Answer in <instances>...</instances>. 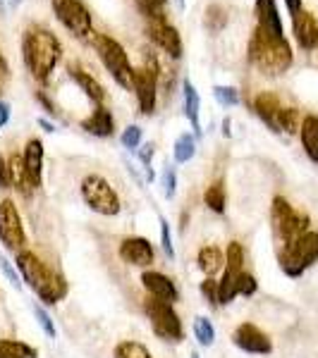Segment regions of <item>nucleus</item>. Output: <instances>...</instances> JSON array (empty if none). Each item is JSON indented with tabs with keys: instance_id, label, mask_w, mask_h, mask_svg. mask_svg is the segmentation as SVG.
<instances>
[{
	"instance_id": "1",
	"label": "nucleus",
	"mask_w": 318,
	"mask_h": 358,
	"mask_svg": "<svg viewBox=\"0 0 318 358\" xmlns=\"http://www.w3.org/2000/svg\"><path fill=\"white\" fill-rule=\"evenodd\" d=\"M22 60L39 84H48L50 74L62 60L60 38L46 27H29L22 36Z\"/></svg>"
},
{
	"instance_id": "2",
	"label": "nucleus",
	"mask_w": 318,
	"mask_h": 358,
	"mask_svg": "<svg viewBox=\"0 0 318 358\" xmlns=\"http://www.w3.org/2000/svg\"><path fill=\"white\" fill-rule=\"evenodd\" d=\"M247 57H249L251 67L265 77H280L292 67L294 53L292 45L285 36H273V34L263 31V29H254L249 38V48H247Z\"/></svg>"
},
{
	"instance_id": "3",
	"label": "nucleus",
	"mask_w": 318,
	"mask_h": 358,
	"mask_svg": "<svg viewBox=\"0 0 318 358\" xmlns=\"http://www.w3.org/2000/svg\"><path fill=\"white\" fill-rule=\"evenodd\" d=\"M254 113L275 134H294L302 127V117H299L297 108L285 106L282 98L273 91H263V94L254 98Z\"/></svg>"
},
{
	"instance_id": "4",
	"label": "nucleus",
	"mask_w": 318,
	"mask_h": 358,
	"mask_svg": "<svg viewBox=\"0 0 318 358\" xmlns=\"http://www.w3.org/2000/svg\"><path fill=\"white\" fill-rule=\"evenodd\" d=\"M94 48L101 57L103 67L111 72L115 82L127 91L134 89V67H132L130 55L123 48V43L118 38L108 36V34H94Z\"/></svg>"
},
{
	"instance_id": "5",
	"label": "nucleus",
	"mask_w": 318,
	"mask_h": 358,
	"mask_svg": "<svg viewBox=\"0 0 318 358\" xmlns=\"http://www.w3.org/2000/svg\"><path fill=\"white\" fill-rule=\"evenodd\" d=\"M309 224L311 220L306 213L292 208L285 196H275L270 203V227H273V236L282 246L309 232Z\"/></svg>"
},
{
	"instance_id": "6",
	"label": "nucleus",
	"mask_w": 318,
	"mask_h": 358,
	"mask_svg": "<svg viewBox=\"0 0 318 358\" xmlns=\"http://www.w3.org/2000/svg\"><path fill=\"white\" fill-rule=\"evenodd\" d=\"M277 263L287 277H302L314 263H318V232H306L277 251Z\"/></svg>"
},
{
	"instance_id": "7",
	"label": "nucleus",
	"mask_w": 318,
	"mask_h": 358,
	"mask_svg": "<svg viewBox=\"0 0 318 358\" xmlns=\"http://www.w3.org/2000/svg\"><path fill=\"white\" fill-rule=\"evenodd\" d=\"M79 194H82L84 203L103 217H115L123 210L118 192H115L111 187V182L101 175H86L82 179V184H79Z\"/></svg>"
},
{
	"instance_id": "8",
	"label": "nucleus",
	"mask_w": 318,
	"mask_h": 358,
	"mask_svg": "<svg viewBox=\"0 0 318 358\" xmlns=\"http://www.w3.org/2000/svg\"><path fill=\"white\" fill-rule=\"evenodd\" d=\"M144 313L151 320V330L158 339L172 342V344H180L184 339V325H182L180 315H177V310L172 308V303L148 296L146 301H144Z\"/></svg>"
},
{
	"instance_id": "9",
	"label": "nucleus",
	"mask_w": 318,
	"mask_h": 358,
	"mask_svg": "<svg viewBox=\"0 0 318 358\" xmlns=\"http://www.w3.org/2000/svg\"><path fill=\"white\" fill-rule=\"evenodd\" d=\"M53 13L62 27L67 29L72 36H77L79 41H94V20H91L89 8L82 0H50Z\"/></svg>"
},
{
	"instance_id": "10",
	"label": "nucleus",
	"mask_w": 318,
	"mask_h": 358,
	"mask_svg": "<svg viewBox=\"0 0 318 358\" xmlns=\"http://www.w3.org/2000/svg\"><path fill=\"white\" fill-rule=\"evenodd\" d=\"M158 77L160 67L158 60L153 55H146V65L134 69V94L139 103V113L141 115H153L155 103H158Z\"/></svg>"
},
{
	"instance_id": "11",
	"label": "nucleus",
	"mask_w": 318,
	"mask_h": 358,
	"mask_svg": "<svg viewBox=\"0 0 318 358\" xmlns=\"http://www.w3.org/2000/svg\"><path fill=\"white\" fill-rule=\"evenodd\" d=\"M0 244L13 253L25 251L27 246V229L13 199L0 201Z\"/></svg>"
},
{
	"instance_id": "12",
	"label": "nucleus",
	"mask_w": 318,
	"mask_h": 358,
	"mask_svg": "<svg viewBox=\"0 0 318 358\" xmlns=\"http://www.w3.org/2000/svg\"><path fill=\"white\" fill-rule=\"evenodd\" d=\"M233 344L240 351L251 354V356L273 354V342H270V337L258 325H254V322H242V325H237V330L233 332Z\"/></svg>"
},
{
	"instance_id": "13",
	"label": "nucleus",
	"mask_w": 318,
	"mask_h": 358,
	"mask_svg": "<svg viewBox=\"0 0 318 358\" xmlns=\"http://www.w3.org/2000/svg\"><path fill=\"white\" fill-rule=\"evenodd\" d=\"M146 36L158 45L163 53H167L172 60H180L182 57V36L165 17H158V20H148L146 24Z\"/></svg>"
},
{
	"instance_id": "14",
	"label": "nucleus",
	"mask_w": 318,
	"mask_h": 358,
	"mask_svg": "<svg viewBox=\"0 0 318 358\" xmlns=\"http://www.w3.org/2000/svg\"><path fill=\"white\" fill-rule=\"evenodd\" d=\"M15 268H17V273H20L22 282H25L32 292H39V287L48 280L50 270H53V268H48L36 253L29 251V248L15 253Z\"/></svg>"
},
{
	"instance_id": "15",
	"label": "nucleus",
	"mask_w": 318,
	"mask_h": 358,
	"mask_svg": "<svg viewBox=\"0 0 318 358\" xmlns=\"http://www.w3.org/2000/svg\"><path fill=\"white\" fill-rule=\"evenodd\" d=\"M118 256L123 263L134 265V268H148L155 261L153 244L146 236H127V239H123L118 248Z\"/></svg>"
},
{
	"instance_id": "16",
	"label": "nucleus",
	"mask_w": 318,
	"mask_h": 358,
	"mask_svg": "<svg viewBox=\"0 0 318 358\" xmlns=\"http://www.w3.org/2000/svg\"><path fill=\"white\" fill-rule=\"evenodd\" d=\"M141 285L148 296L160 299V301H167V303L180 301V289H177V285L167 275L158 273V270H144Z\"/></svg>"
},
{
	"instance_id": "17",
	"label": "nucleus",
	"mask_w": 318,
	"mask_h": 358,
	"mask_svg": "<svg viewBox=\"0 0 318 358\" xmlns=\"http://www.w3.org/2000/svg\"><path fill=\"white\" fill-rule=\"evenodd\" d=\"M292 31L304 50H318V17L309 10L292 15Z\"/></svg>"
},
{
	"instance_id": "18",
	"label": "nucleus",
	"mask_w": 318,
	"mask_h": 358,
	"mask_svg": "<svg viewBox=\"0 0 318 358\" xmlns=\"http://www.w3.org/2000/svg\"><path fill=\"white\" fill-rule=\"evenodd\" d=\"M22 160H25V172H27L29 184H32V189L36 192L43 184V141L41 138H29L25 153H22Z\"/></svg>"
},
{
	"instance_id": "19",
	"label": "nucleus",
	"mask_w": 318,
	"mask_h": 358,
	"mask_svg": "<svg viewBox=\"0 0 318 358\" xmlns=\"http://www.w3.org/2000/svg\"><path fill=\"white\" fill-rule=\"evenodd\" d=\"M79 127H82L86 134L108 138V136H113V131H115V117L106 106H96L94 113H91L89 117H84L82 122H79Z\"/></svg>"
},
{
	"instance_id": "20",
	"label": "nucleus",
	"mask_w": 318,
	"mask_h": 358,
	"mask_svg": "<svg viewBox=\"0 0 318 358\" xmlns=\"http://www.w3.org/2000/svg\"><path fill=\"white\" fill-rule=\"evenodd\" d=\"M67 72H69V77H72V82L77 84L79 89H82L84 94L96 103V106H103V101H106V89H103V84L98 82L94 74H89L84 67L74 65V62L72 65H67Z\"/></svg>"
},
{
	"instance_id": "21",
	"label": "nucleus",
	"mask_w": 318,
	"mask_h": 358,
	"mask_svg": "<svg viewBox=\"0 0 318 358\" xmlns=\"http://www.w3.org/2000/svg\"><path fill=\"white\" fill-rule=\"evenodd\" d=\"M67 294H69V285H67L65 275L57 273V270H50L48 280H46L43 285L39 287L36 296L41 299L43 306H55V303H60L62 299L67 296Z\"/></svg>"
},
{
	"instance_id": "22",
	"label": "nucleus",
	"mask_w": 318,
	"mask_h": 358,
	"mask_svg": "<svg viewBox=\"0 0 318 358\" xmlns=\"http://www.w3.org/2000/svg\"><path fill=\"white\" fill-rule=\"evenodd\" d=\"M256 22H258L256 27L263 29V31L273 34V36H285L275 0H256Z\"/></svg>"
},
{
	"instance_id": "23",
	"label": "nucleus",
	"mask_w": 318,
	"mask_h": 358,
	"mask_svg": "<svg viewBox=\"0 0 318 358\" xmlns=\"http://www.w3.org/2000/svg\"><path fill=\"white\" fill-rule=\"evenodd\" d=\"M182 98H184V115H187L189 124H192L194 129V136L199 138L201 136V98H199V91H196V86L189 82V79H184L182 82Z\"/></svg>"
},
{
	"instance_id": "24",
	"label": "nucleus",
	"mask_w": 318,
	"mask_h": 358,
	"mask_svg": "<svg viewBox=\"0 0 318 358\" xmlns=\"http://www.w3.org/2000/svg\"><path fill=\"white\" fill-rule=\"evenodd\" d=\"M299 136H302L306 158L318 165V115H306L299 127Z\"/></svg>"
},
{
	"instance_id": "25",
	"label": "nucleus",
	"mask_w": 318,
	"mask_h": 358,
	"mask_svg": "<svg viewBox=\"0 0 318 358\" xmlns=\"http://www.w3.org/2000/svg\"><path fill=\"white\" fill-rule=\"evenodd\" d=\"M196 265L206 277H213L216 273H221L225 265V253L218 246H204L196 256Z\"/></svg>"
},
{
	"instance_id": "26",
	"label": "nucleus",
	"mask_w": 318,
	"mask_h": 358,
	"mask_svg": "<svg viewBox=\"0 0 318 358\" xmlns=\"http://www.w3.org/2000/svg\"><path fill=\"white\" fill-rule=\"evenodd\" d=\"M8 165H10V175H13V189H17V192L25 196V199H32L34 189H32V184H29V179H27L25 160H22V155L10 153L8 155Z\"/></svg>"
},
{
	"instance_id": "27",
	"label": "nucleus",
	"mask_w": 318,
	"mask_h": 358,
	"mask_svg": "<svg viewBox=\"0 0 318 358\" xmlns=\"http://www.w3.org/2000/svg\"><path fill=\"white\" fill-rule=\"evenodd\" d=\"M204 203L208 206V210H213L216 215H223V213L228 210V192H225L223 179H216L211 187H206Z\"/></svg>"
},
{
	"instance_id": "28",
	"label": "nucleus",
	"mask_w": 318,
	"mask_h": 358,
	"mask_svg": "<svg viewBox=\"0 0 318 358\" xmlns=\"http://www.w3.org/2000/svg\"><path fill=\"white\" fill-rule=\"evenodd\" d=\"M230 22V15H228V8L221 3H211L206 8V17H204V24L211 34H221Z\"/></svg>"
},
{
	"instance_id": "29",
	"label": "nucleus",
	"mask_w": 318,
	"mask_h": 358,
	"mask_svg": "<svg viewBox=\"0 0 318 358\" xmlns=\"http://www.w3.org/2000/svg\"><path fill=\"white\" fill-rule=\"evenodd\" d=\"M0 358H39V351L27 342L0 339Z\"/></svg>"
},
{
	"instance_id": "30",
	"label": "nucleus",
	"mask_w": 318,
	"mask_h": 358,
	"mask_svg": "<svg viewBox=\"0 0 318 358\" xmlns=\"http://www.w3.org/2000/svg\"><path fill=\"white\" fill-rule=\"evenodd\" d=\"M237 277L240 273H230V270H223V277L218 282V303L221 306H230L240 294H237Z\"/></svg>"
},
{
	"instance_id": "31",
	"label": "nucleus",
	"mask_w": 318,
	"mask_h": 358,
	"mask_svg": "<svg viewBox=\"0 0 318 358\" xmlns=\"http://www.w3.org/2000/svg\"><path fill=\"white\" fill-rule=\"evenodd\" d=\"M196 155V136L194 134H180L175 141V146H172V158H175V163H189Z\"/></svg>"
},
{
	"instance_id": "32",
	"label": "nucleus",
	"mask_w": 318,
	"mask_h": 358,
	"mask_svg": "<svg viewBox=\"0 0 318 358\" xmlns=\"http://www.w3.org/2000/svg\"><path fill=\"white\" fill-rule=\"evenodd\" d=\"M194 337H196V342H199V346H204V349L213 346V342H216V327H213V322L208 320L206 315L194 317Z\"/></svg>"
},
{
	"instance_id": "33",
	"label": "nucleus",
	"mask_w": 318,
	"mask_h": 358,
	"mask_svg": "<svg viewBox=\"0 0 318 358\" xmlns=\"http://www.w3.org/2000/svg\"><path fill=\"white\" fill-rule=\"evenodd\" d=\"M113 358H153V354L141 342L125 339V342H120L118 346H115Z\"/></svg>"
},
{
	"instance_id": "34",
	"label": "nucleus",
	"mask_w": 318,
	"mask_h": 358,
	"mask_svg": "<svg viewBox=\"0 0 318 358\" xmlns=\"http://www.w3.org/2000/svg\"><path fill=\"white\" fill-rule=\"evenodd\" d=\"M225 265L230 273H242L244 270V248H242L240 241H230L228 248H225Z\"/></svg>"
},
{
	"instance_id": "35",
	"label": "nucleus",
	"mask_w": 318,
	"mask_h": 358,
	"mask_svg": "<svg viewBox=\"0 0 318 358\" xmlns=\"http://www.w3.org/2000/svg\"><path fill=\"white\" fill-rule=\"evenodd\" d=\"M137 8L141 10V15L146 20H158V17H165L163 8L167 5V0H134Z\"/></svg>"
},
{
	"instance_id": "36",
	"label": "nucleus",
	"mask_w": 318,
	"mask_h": 358,
	"mask_svg": "<svg viewBox=\"0 0 318 358\" xmlns=\"http://www.w3.org/2000/svg\"><path fill=\"white\" fill-rule=\"evenodd\" d=\"M213 96H216V101L225 108L240 106V91H237L235 86H213Z\"/></svg>"
},
{
	"instance_id": "37",
	"label": "nucleus",
	"mask_w": 318,
	"mask_h": 358,
	"mask_svg": "<svg viewBox=\"0 0 318 358\" xmlns=\"http://www.w3.org/2000/svg\"><path fill=\"white\" fill-rule=\"evenodd\" d=\"M141 136H144L141 127H139V124H130L123 131V136H120V143H123L127 151H139V148H141Z\"/></svg>"
},
{
	"instance_id": "38",
	"label": "nucleus",
	"mask_w": 318,
	"mask_h": 358,
	"mask_svg": "<svg viewBox=\"0 0 318 358\" xmlns=\"http://www.w3.org/2000/svg\"><path fill=\"white\" fill-rule=\"evenodd\" d=\"M256 292H258L256 277L251 273H247V270H242L240 277H237V294H240V296H254Z\"/></svg>"
},
{
	"instance_id": "39",
	"label": "nucleus",
	"mask_w": 318,
	"mask_h": 358,
	"mask_svg": "<svg viewBox=\"0 0 318 358\" xmlns=\"http://www.w3.org/2000/svg\"><path fill=\"white\" fill-rule=\"evenodd\" d=\"M34 315H36V322L41 325V330L46 332V337L55 339L57 337V330H55L53 317L48 315V310H46L43 306H34Z\"/></svg>"
},
{
	"instance_id": "40",
	"label": "nucleus",
	"mask_w": 318,
	"mask_h": 358,
	"mask_svg": "<svg viewBox=\"0 0 318 358\" xmlns=\"http://www.w3.org/2000/svg\"><path fill=\"white\" fill-rule=\"evenodd\" d=\"M160 224V246H163V251H165V256L170 258H175V246H172V234H170V222L165 220V217H160L158 220Z\"/></svg>"
},
{
	"instance_id": "41",
	"label": "nucleus",
	"mask_w": 318,
	"mask_h": 358,
	"mask_svg": "<svg viewBox=\"0 0 318 358\" xmlns=\"http://www.w3.org/2000/svg\"><path fill=\"white\" fill-rule=\"evenodd\" d=\"M199 289H201V296L206 299V303H211L213 308H218V306H221V303H218V282L213 280V277H206V280L201 282Z\"/></svg>"
},
{
	"instance_id": "42",
	"label": "nucleus",
	"mask_w": 318,
	"mask_h": 358,
	"mask_svg": "<svg viewBox=\"0 0 318 358\" xmlns=\"http://www.w3.org/2000/svg\"><path fill=\"white\" fill-rule=\"evenodd\" d=\"M139 160H141V165H144V170H146V177L155 179V172H153V167H151V160H153V153H155V148H153V143H144L141 148H139Z\"/></svg>"
},
{
	"instance_id": "43",
	"label": "nucleus",
	"mask_w": 318,
	"mask_h": 358,
	"mask_svg": "<svg viewBox=\"0 0 318 358\" xmlns=\"http://www.w3.org/2000/svg\"><path fill=\"white\" fill-rule=\"evenodd\" d=\"M0 270H3V275L8 277L10 285L17 287V289H20L22 285H25V282H22V277H20V273H17V268H15L13 263L8 261V258L3 256V253H0Z\"/></svg>"
},
{
	"instance_id": "44",
	"label": "nucleus",
	"mask_w": 318,
	"mask_h": 358,
	"mask_svg": "<svg viewBox=\"0 0 318 358\" xmlns=\"http://www.w3.org/2000/svg\"><path fill=\"white\" fill-rule=\"evenodd\" d=\"M163 194L167 201L175 199V194H177V175L172 167H165L163 170Z\"/></svg>"
},
{
	"instance_id": "45",
	"label": "nucleus",
	"mask_w": 318,
	"mask_h": 358,
	"mask_svg": "<svg viewBox=\"0 0 318 358\" xmlns=\"http://www.w3.org/2000/svg\"><path fill=\"white\" fill-rule=\"evenodd\" d=\"M0 189H3V192L13 189V175H10V165L5 155H0Z\"/></svg>"
},
{
	"instance_id": "46",
	"label": "nucleus",
	"mask_w": 318,
	"mask_h": 358,
	"mask_svg": "<svg viewBox=\"0 0 318 358\" xmlns=\"http://www.w3.org/2000/svg\"><path fill=\"white\" fill-rule=\"evenodd\" d=\"M8 79H10V65H8V60H5L3 50H0V91L5 89V84H8Z\"/></svg>"
},
{
	"instance_id": "47",
	"label": "nucleus",
	"mask_w": 318,
	"mask_h": 358,
	"mask_svg": "<svg viewBox=\"0 0 318 358\" xmlns=\"http://www.w3.org/2000/svg\"><path fill=\"white\" fill-rule=\"evenodd\" d=\"M10 115H13V108H10V103L8 101H0V129H3V127H8Z\"/></svg>"
},
{
	"instance_id": "48",
	"label": "nucleus",
	"mask_w": 318,
	"mask_h": 358,
	"mask_svg": "<svg viewBox=\"0 0 318 358\" xmlns=\"http://www.w3.org/2000/svg\"><path fill=\"white\" fill-rule=\"evenodd\" d=\"M36 101H39V103H41V106H43V110H46V113L55 115V108H53V103H50V101H48V96H46V94H43V91H39V94H36Z\"/></svg>"
},
{
	"instance_id": "49",
	"label": "nucleus",
	"mask_w": 318,
	"mask_h": 358,
	"mask_svg": "<svg viewBox=\"0 0 318 358\" xmlns=\"http://www.w3.org/2000/svg\"><path fill=\"white\" fill-rule=\"evenodd\" d=\"M285 5H287V10H290V15H297L299 10H304L302 0H285Z\"/></svg>"
},
{
	"instance_id": "50",
	"label": "nucleus",
	"mask_w": 318,
	"mask_h": 358,
	"mask_svg": "<svg viewBox=\"0 0 318 358\" xmlns=\"http://www.w3.org/2000/svg\"><path fill=\"white\" fill-rule=\"evenodd\" d=\"M230 127H233V122H230V117H225V120H223V136H230V134H233V129H230Z\"/></svg>"
},
{
	"instance_id": "51",
	"label": "nucleus",
	"mask_w": 318,
	"mask_h": 358,
	"mask_svg": "<svg viewBox=\"0 0 318 358\" xmlns=\"http://www.w3.org/2000/svg\"><path fill=\"white\" fill-rule=\"evenodd\" d=\"M39 124H41V127H43V129H46V131H55V124H50V122H48V120H43V117H41V120H39Z\"/></svg>"
},
{
	"instance_id": "52",
	"label": "nucleus",
	"mask_w": 318,
	"mask_h": 358,
	"mask_svg": "<svg viewBox=\"0 0 318 358\" xmlns=\"http://www.w3.org/2000/svg\"><path fill=\"white\" fill-rule=\"evenodd\" d=\"M20 3H22V0H8L10 8H17V5H20Z\"/></svg>"
},
{
	"instance_id": "53",
	"label": "nucleus",
	"mask_w": 318,
	"mask_h": 358,
	"mask_svg": "<svg viewBox=\"0 0 318 358\" xmlns=\"http://www.w3.org/2000/svg\"><path fill=\"white\" fill-rule=\"evenodd\" d=\"M175 3H177V8L184 10V0H175Z\"/></svg>"
},
{
	"instance_id": "54",
	"label": "nucleus",
	"mask_w": 318,
	"mask_h": 358,
	"mask_svg": "<svg viewBox=\"0 0 318 358\" xmlns=\"http://www.w3.org/2000/svg\"><path fill=\"white\" fill-rule=\"evenodd\" d=\"M0 13H5V0H0Z\"/></svg>"
},
{
	"instance_id": "55",
	"label": "nucleus",
	"mask_w": 318,
	"mask_h": 358,
	"mask_svg": "<svg viewBox=\"0 0 318 358\" xmlns=\"http://www.w3.org/2000/svg\"><path fill=\"white\" fill-rule=\"evenodd\" d=\"M189 358H201V356H199V354H196V351H194V354H192V356H189Z\"/></svg>"
}]
</instances>
